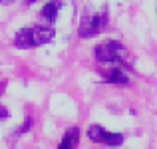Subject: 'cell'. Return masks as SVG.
Masks as SVG:
<instances>
[{
	"instance_id": "6",
	"label": "cell",
	"mask_w": 157,
	"mask_h": 149,
	"mask_svg": "<svg viewBox=\"0 0 157 149\" xmlns=\"http://www.w3.org/2000/svg\"><path fill=\"white\" fill-rule=\"evenodd\" d=\"M60 8H62V2H58V0L48 2L46 6L42 8V18H46L48 22H54V20L58 18V12H60Z\"/></svg>"
},
{
	"instance_id": "2",
	"label": "cell",
	"mask_w": 157,
	"mask_h": 149,
	"mask_svg": "<svg viewBox=\"0 0 157 149\" xmlns=\"http://www.w3.org/2000/svg\"><path fill=\"white\" fill-rule=\"evenodd\" d=\"M96 58L105 64H131V56L127 52V48L117 40H107V42L100 44L96 48Z\"/></svg>"
},
{
	"instance_id": "5",
	"label": "cell",
	"mask_w": 157,
	"mask_h": 149,
	"mask_svg": "<svg viewBox=\"0 0 157 149\" xmlns=\"http://www.w3.org/2000/svg\"><path fill=\"white\" fill-rule=\"evenodd\" d=\"M78 143H80V129H78V127H70L64 133L58 149H76Z\"/></svg>"
},
{
	"instance_id": "3",
	"label": "cell",
	"mask_w": 157,
	"mask_h": 149,
	"mask_svg": "<svg viewBox=\"0 0 157 149\" xmlns=\"http://www.w3.org/2000/svg\"><path fill=\"white\" fill-rule=\"evenodd\" d=\"M88 137L92 139L94 143H105L109 147H117L123 143V135L121 133H111V131H105L101 125H90L88 127Z\"/></svg>"
},
{
	"instance_id": "4",
	"label": "cell",
	"mask_w": 157,
	"mask_h": 149,
	"mask_svg": "<svg viewBox=\"0 0 157 149\" xmlns=\"http://www.w3.org/2000/svg\"><path fill=\"white\" fill-rule=\"evenodd\" d=\"M105 20H107L105 12L84 16V18H82V24H80V36L82 38H92V36H96L98 32L101 30V26L105 24Z\"/></svg>"
},
{
	"instance_id": "7",
	"label": "cell",
	"mask_w": 157,
	"mask_h": 149,
	"mask_svg": "<svg viewBox=\"0 0 157 149\" xmlns=\"http://www.w3.org/2000/svg\"><path fill=\"white\" fill-rule=\"evenodd\" d=\"M104 80L107 84H121V86L127 84V76L123 74V70H119V68H113V70H109V72H105Z\"/></svg>"
},
{
	"instance_id": "8",
	"label": "cell",
	"mask_w": 157,
	"mask_h": 149,
	"mask_svg": "<svg viewBox=\"0 0 157 149\" xmlns=\"http://www.w3.org/2000/svg\"><path fill=\"white\" fill-rule=\"evenodd\" d=\"M8 117V109L4 105H0V119H6Z\"/></svg>"
},
{
	"instance_id": "1",
	"label": "cell",
	"mask_w": 157,
	"mask_h": 149,
	"mask_svg": "<svg viewBox=\"0 0 157 149\" xmlns=\"http://www.w3.org/2000/svg\"><path fill=\"white\" fill-rule=\"evenodd\" d=\"M56 30L52 26H28L16 32L14 36V46L20 50H28V48H36V46H44V44L52 42Z\"/></svg>"
},
{
	"instance_id": "9",
	"label": "cell",
	"mask_w": 157,
	"mask_h": 149,
	"mask_svg": "<svg viewBox=\"0 0 157 149\" xmlns=\"http://www.w3.org/2000/svg\"><path fill=\"white\" fill-rule=\"evenodd\" d=\"M12 0H0V4H10Z\"/></svg>"
},
{
	"instance_id": "10",
	"label": "cell",
	"mask_w": 157,
	"mask_h": 149,
	"mask_svg": "<svg viewBox=\"0 0 157 149\" xmlns=\"http://www.w3.org/2000/svg\"><path fill=\"white\" fill-rule=\"evenodd\" d=\"M26 2H28V4H34V2H38V0H26Z\"/></svg>"
},
{
	"instance_id": "11",
	"label": "cell",
	"mask_w": 157,
	"mask_h": 149,
	"mask_svg": "<svg viewBox=\"0 0 157 149\" xmlns=\"http://www.w3.org/2000/svg\"><path fill=\"white\" fill-rule=\"evenodd\" d=\"M0 94H2V90H0Z\"/></svg>"
}]
</instances>
